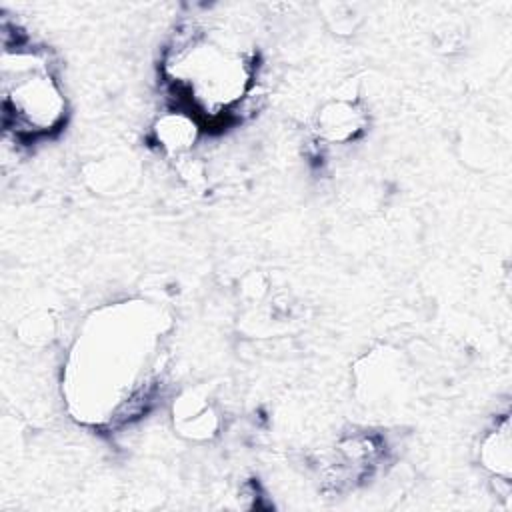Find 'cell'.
Listing matches in <instances>:
<instances>
[{
  "mask_svg": "<svg viewBox=\"0 0 512 512\" xmlns=\"http://www.w3.org/2000/svg\"><path fill=\"white\" fill-rule=\"evenodd\" d=\"M4 106L18 130L32 134L54 130L64 118V94L46 66L34 56L4 70Z\"/></svg>",
  "mask_w": 512,
  "mask_h": 512,
  "instance_id": "6da1fadb",
  "label": "cell"
},
{
  "mask_svg": "<svg viewBox=\"0 0 512 512\" xmlns=\"http://www.w3.org/2000/svg\"><path fill=\"white\" fill-rule=\"evenodd\" d=\"M176 78L206 110H218L234 102L246 86V68L238 54L218 44L194 42L176 60Z\"/></svg>",
  "mask_w": 512,
  "mask_h": 512,
  "instance_id": "7a4b0ae2",
  "label": "cell"
},
{
  "mask_svg": "<svg viewBox=\"0 0 512 512\" xmlns=\"http://www.w3.org/2000/svg\"><path fill=\"white\" fill-rule=\"evenodd\" d=\"M318 126L326 138L342 142L362 128V114L350 102H330L322 108Z\"/></svg>",
  "mask_w": 512,
  "mask_h": 512,
  "instance_id": "3957f363",
  "label": "cell"
},
{
  "mask_svg": "<svg viewBox=\"0 0 512 512\" xmlns=\"http://www.w3.org/2000/svg\"><path fill=\"white\" fill-rule=\"evenodd\" d=\"M198 128L194 120L182 112L164 114L156 124V138L160 146L172 154L186 152L196 140Z\"/></svg>",
  "mask_w": 512,
  "mask_h": 512,
  "instance_id": "277c9868",
  "label": "cell"
},
{
  "mask_svg": "<svg viewBox=\"0 0 512 512\" xmlns=\"http://www.w3.org/2000/svg\"><path fill=\"white\" fill-rule=\"evenodd\" d=\"M482 464L492 470L498 476L508 478L510 476V464H512V454H510V424L508 418L502 420L500 428L490 432L480 450Z\"/></svg>",
  "mask_w": 512,
  "mask_h": 512,
  "instance_id": "5b68a950",
  "label": "cell"
}]
</instances>
